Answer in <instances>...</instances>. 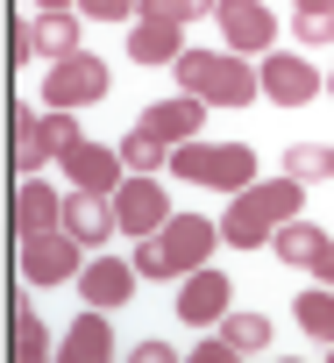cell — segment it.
<instances>
[{
  "mask_svg": "<svg viewBox=\"0 0 334 363\" xmlns=\"http://www.w3.org/2000/svg\"><path fill=\"white\" fill-rule=\"evenodd\" d=\"M214 242H228L221 221H207V214H171L156 235L135 242V271H142V278H185V271H200V264L214 257Z\"/></svg>",
  "mask_w": 334,
  "mask_h": 363,
  "instance_id": "1",
  "label": "cell"
},
{
  "mask_svg": "<svg viewBox=\"0 0 334 363\" xmlns=\"http://www.w3.org/2000/svg\"><path fill=\"white\" fill-rule=\"evenodd\" d=\"M299 200H306V186L284 171V178H263V186H242L235 193V207L221 214V235L235 242V250H263L292 214H299Z\"/></svg>",
  "mask_w": 334,
  "mask_h": 363,
  "instance_id": "2",
  "label": "cell"
},
{
  "mask_svg": "<svg viewBox=\"0 0 334 363\" xmlns=\"http://www.w3.org/2000/svg\"><path fill=\"white\" fill-rule=\"evenodd\" d=\"M171 72H178L185 93L221 100V107H249V100H263V72H249L242 50H185Z\"/></svg>",
  "mask_w": 334,
  "mask_h": 363,
  "instance_id": "3",
  "label": "cell"
},
{
  "mask_svg": "<svg viewBox=\"0 0 334 363\" xmlns=\"http://www.w3.org/2000/svg\"><path fill=\"white\" fill-rule=\"evenodd\" d=\"M171 178H192V186H221V193H242L256 178V150L249 143H178L171 150Z\"/></svg>",
  "mask_w": 334,
  "mask_h": 363,
  "instance_id": "4",
  "label": "cell"
},
{
  "mask_svg": "<svg viewBox=\"0 0 334 363\" xmlns=\"http://www.w3.org/2000/svg\"><path fill=\"white\" fill-rule=\"evenodd\" d=\"M163 221H171V207H163V178L156 171H135L114 186V228L121 235H156Z\"/></svg>",
  "mask_w": 334,
  "mask_h": 363,
  "instance_id": "5",
  "label": "cell"
},
{
  "mask_svg": "<svg viewBox=\"0 0 334 363\" xmlns=\"http://www.w3.org/2000/svg\"><path fill=\"white\" fill-rule=\"evenodd\" d=\"M79 235L71 228H43V235H22V278L29 285H57V278H79L86 264H79Z\"/></svg>",
  "mask_w": 334,
  "mask_h": 363,
  "instance_id": "6",
  "label": "cell"
},
{
  "mask_svg": "<svg viewBox=\"0 0 334 363\" xmlns=\"http://www.w3.org/2000/svg\"><path fill=\"white\" fill-rule=\"evenodd\" d=\"M114 79H107V57H86V50H71V57H57L50 65V86H43V107H86V100H100Z\"/></svg>",
  "mask_w": 334,
  "mask_h": 363,
  "instance_id": "7",
  "label": "cell"
},
{
  "mask_svg": "<svg viewBox=\"0 0 334 363\" xmlns=\"http://www.w3.org/2000/svg\"><path fill=\"white\" fill-rule=\"evenodd\" d=\"M256 349H270V320L263 313H221L214 335L200 349H185V356L192 363H235V356H256Z\"/></svg>",
  "mask_w": 334,
  "mask_h": 363,
  "instance_id": "8",
  "label": "cell"
},
{
  "mask_svg": "<svg viewBox=\"0 0 334 363\" xmlns=\"http://www.w3.org/2000/svg\"><path fill=\"white\" fill-rule=\"evenodd\" d=\"M214 15H221V43L242 50V57H263L277 43V15L263 8V0H221Z\"/></svg>",
  "mask_w": 334,
  "mask_h": 363,
  "instance_id": "9",
  "label": "cell"
},
{
  "mask_svg": "<svg viewBox=\"0 0 334 363\" xmlns=\"http://www.w3.org/2000/svg\"><path fill=\"white\" fill-rule=\"evenodd\" d=\"M200 114H207V100L200 93H178V100H156V107H142V135H156L163 150H178V143H192L200 135Z\"/></svg>",
  "mask_w": 334,
  "mask_h": 363,
  "instance_id": "10",
  "label": "cell"
},
{
  "mask_svg": "<svg viewBox=\"0 0 334 363\" xmlns=\"http://www.w3.org/2000/svg\"><path fill=\"white\" fill-rule=\"evenodd\" d=\"M57 164H64V178H71V186H86V193H114V186H121V171H128V164H121V150L86 143V135H79Z\"/></svg>",
  "mask_w": 334,
  "mask_h": 363,
  "instance_id": "11",
  "label": "cell"
},
{
  "mask_svg": "<svg viewBox=\"0 0 334 363\" xmlns=\"http://www.w3.org/2000/svg\"><path fill=\"white\" fill-rule=\"evenodd\" d=\"M263 100H277V107H306V100H320V72H313L306 57L277 50V57H263Z\"/></svg>",
  "mask_w": 334,
  "mask_h": 363,
  "instance_id": "12",
  "label": "cell"
},
{
  "mask_svg": "<svg viewBox=\"0 0 334 363\" xmlns=\"http://www.w3.org/2000/svg\"><path fill=\"white\" fill-rule=\"evenodd\" d=\"M228 278L214 271V264H200V271H185V292H178V320H192V328H214L221 313H228Z\"/></svg>",
  "mask_w": 334,
  "mask_h": 363,
  "instance_id": "13",
  "label": "cell"
},
{
  "mask_svg": "<svg viewBox=\"0 0 334 363\" xmlns=\"http://www.w3.org/2000/svg\"><path fill=\"white\" fill-rule=\"evenodd\" d=\"M128 57L135 65H178L185 57V22L178 15H142L135 36H128Z\"/></svg>",
  "mask_w": 334,
  "mask_h": 363,
  "instance_id": "14",
  "label": "cell"
},
{
  "mask_svg": "<svg viewBox=\"0 0 334 363\" xmlns=\"http://www.w3.org/2000/svg\"><path fill=\"white\" fill-rule=\"evenodd\" d=\"M135 278H142L135 264H121V257H93V264L79 271V292H86V306H107V313H114V306L135 292Z\"/></svg>",
  "mask_w": 334,
  "mask_h": 363,
  "instance_id": "15",
  "label": "cell"
},
{
  "mask_svg": "<svg viewBox=\"0 0 334 363\" xmlns=\"http://www.w3.org/2000/svg\"><path fill=\"white\" fill-rule=\"evenodd\" d=\"M43 228H64V200L43 178H22L15 186V235H43Z\"/></svg>",
  "mask_w": 334,
  "mask_h": 363,
  "instance_id": "16",
  "label": "cell"
},
{
  "mask_svg": "<svg viewBox=\"0 0 334 363\" xmlns=\"http://www.w3.org/2000/svg\"><path fill=\"white\" fill-rule=\"evenodd\" d=\"M270 242H277V264H292V271H320V257L334 250V235H327V228H313V221H299V214H292Z\"/></svg>",
  "mask_w": 334,
  "mask_h": 363,
  "instance_id": "17",
  "label": "cell"
},
{
  "mask_svg": "<svg viewBox=\"0 0 334 363\" xmlns=\"http://www.w3.org/2000/svg\"><path fill=\"white\" fill-rule=\"evenodd\" d=\"M64 363H107L114 356V335H107V306H86L71 328H64Z\"/></svg>",
  "mask_w": 334,
  "mask_h": 363,
  "instance_id": "18",
  "label": "cell"
},
{
  "mask_svg": "<svg viewBox=\"0 0 334 363\" xmlns=\"http://www.w3.org/2000/svg\"><path fill=\"white\" fill-rule=\"evenodd\" d=\"M64 228L79 235V242H107V228H114V200L107 193H64Z\"/></svg>",
  "mask_w": 334,
  "mask_h": 363,
  "instance_id": "19",
  "label": "cell"
},
{
  "mask_svg": "<svg viewBox=\"0 0 334 363\" xmlns=\"http://www.w3.org/2000/svg\"><path fill=\"white\" fill-rule=\"evenodd\" d=\"M8 121H15V171H36L43 157H57V150H50V128H43L50 107H15Z\"/></svg>",
  "mask_w": 334,
  "mask_h": 363,
  "instance_id": "20",
  "label": "cell"
},
{
  "mask_svg": "<svg viewBox=\"0 0 334 363\" xmlns=\"http://www.w3.org/2000/svg\"><path fill=\"white\" fill-rule=\"evenodd\" d=\"M29 29H36V50H43L50 65L79 50V8H36V22H29Z\"/></svg>",
  "mask_w": 334,
  "mask_h": 363,
  "instance_id": "21",
  "label": "cell"
},
{
  "mask_svg": "<svg viewBox=\"0 0 334 363\" xmlns=\"http://www.w3.org/2000/svg\"><path fill=\"white\" fill-rule=\"evenodd\" d=\"M292 320L327 349V342H334V285H327V292H299V299H292Z\"/></svg>",
  "mask_w": 334,
  "mask_h": 363,
  "instance_id": "22",
  "label": "cell"
},
{
  "mask_svg": "<svg viewBox=\"0 0 334 363\" xmlns=\"http://www.w3.org/2000/svg\"><path fill=\"white\" fill-rule=\"evenodd\" d=\"M284 171L299 178V186H313V178H334V150H327V143H299V150L284 157Z\"/></svg>",
  "mask_w": 334,
  "mask_h": 363,
  "instance_id": "23",
  "label": "cell"
},
{
  "mask_svg": "<svg viewBox=\"0 0 334 363\" xmlns=\"http://www.w3.org/2000/svg\"><path fill=\"white\" fill-rule=\"evenodd\" d=\"M121 164H128V171H163V164H171V150H163L156 135H142V128H128V143H121Z\"/></svg>",
  "mask_w": 334,
  "mask_h": 363,
  "instance_id": "24",
  "label": "cell"
},
{
  "mask_svg": "<svg viewBox=\"0 0 334 363\" xmlns=\"http://www.w3.org/2000/svg\"><path fill=\"white\" fill-rule=\"evenodd\" d=\"M8 335H15V356H50V342H43V328H36V313H29V306H15V313H8Z\"/></svg>",
  "mask_w": 334,
  "mask_h": 363,
  "instance_id": "25",
  "label": "cell"
},
{
  "mask_svg": "<svg viewBox=\"0 0 334 363\" xmlns=\"http://www.w3.org/2000/svg\"><path fill=\"white\" fill-rule=\"evenodd\" d=\"M292 36L299 43H334V8H299L292 15Z\"/></svg>",
  "mask_w": 334,
  "mask_h": 363,
  "instance_id": "26",
  "label": "cell"
},
{
  "mask_svg": "<svg viewBox=\"0 0 334 363\" xmlns=\"http://www.w3.org/2000/svg\"><path fill=\"white\" fill-rule=\"evenodd\" d=\"M43 128H50V150H57V157L79 143V121H71V107H50V121H43Z\"/></svg>",
  "mask_w": 334,
  "mask_h": 363,
  "instance_id": "27",
  "label": "cell"
},
{
  "mask_svg": "<svg viewBox=\"0 0 334 363\" xmlns=\"http://www.w3.org/2000/svg\"><path fill=\"white\" fill-rule=\"evenodd\" d=\"M142 0H79V15L86 22H121V15H135Z\"/></svg>",
  "mask_w": 334,
  "mask_h": 363,
  "instance_id": "28",
  "label": "cell"
},
{
  "mask_svg": "<svg viewBox=\"0 0 334 363\" xmlns=\"http://www.w3.org/2000/svg\"><path fill=\"white\" fill-rule=\"evenodd\" d=\"M8 57H15V65H29V57H36V29H29L22 15L8 22Z\"/></svg>",
  "mask_w": 334,
  "mask_h": 363,
  "instance_id": "29",
  "label": "cell"
},
{
  "mask_svg": "<svg viewBox=\"0 0 334 363\" xmlns=\"http://www.w3.org/2000/svg\"><path fill=\"white\" fill-rule=\"evenodd\" d=\"M214 8H221V0H171V15H178V22H200V15H214Z\"/></svg>",
  "mask_w": 334,
  "mask_h": 363,
  "instance_id": "30",
  "label": "cell"
},
{
  "mask_svg": "<svg viewBox=\"0 0 334 363\" xmlns=\"http://www.w3.org/2000/svg\"><path fill=\"white\" fill-rule=\"evenodd\" d=\"M320 285H334V250H327V257H320Z\"/></svg>",
  "mask_w": 334,
  "mask_h": 363,
  "instance_id": "31",
  "label": "cell"
},
{
  "mask_svg": "<svg viewBox=\"0 0 334 363\" xmlns=\"http://www.w3.org/2000/svg\"><path fill=\"white\" fill-rule=\"evenodd\" d=\"M292 8H334V0H292Z\"/></svg>",
  "mask_w": 334,
  "mask_h": 363,
  "instance_id": "32",
  "label": "cell"
},
{
  "mask_svg": "<svg viewBox=\"0 0 334 363\" xmlns=\"http://www.w3.org/2000/svg\"><path fill=\"white\" fill-rule=\"evenodd\" d=\"M36 8H79V0H36Z\"/></svg>",
  "mask_w": 334,
  "mask_h": 363,
  "instance_id": "33",
  "label": "cell"
},
{
  "mask_svg": "<svg viewBox=\"0 0 334 363\" xmlns=\"http://www.w3.org/2000/svg\"><path fill=\"white\" fill-rule=\"evenodd\" d=\"M327 363H334V342H327Z\"/></svg>",
  "mask_w": 334,
  "mask_h": 363,
  "instance_id": "34",
  "label": "cell"
}]
</instances>
